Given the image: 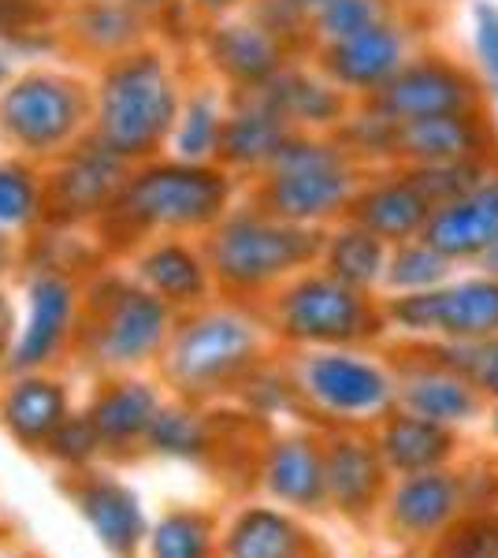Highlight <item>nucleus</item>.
<instances>
[{
    "label": "nucleus",
    "instance_id": "nucleus-43",
    "mask_svg": "<svg viewBox=\"0 0 498 558\" xmlns=\"http://www.w3.org/2000/svg\"><path fill=\"white\" fill-rule=\"evenodd\" d=\"M476 45H479V57L487 64V75L498 89V12L491 4H479L476 8Z\"/></svg>",
    "mask_w": 498,
    "mask_h": 558
},
{
    "label": "nucleus",
    "instance_id": "nucleus-48",
    "mask_svg": "<svg viewBox=\"0 0 498 558\" xmlns=\"http://www.w3.org/2000/svg\"><path fill=\"white\" fill-rule=\"evenodd\" d=\"M194 4H202V8H208V12H220V8H231L234 0H194Z\"/></svg>",
    "mask_w": 498,
    "mask_h": 558
},
{
    "label": "nucleus",
    "instance_id": "nucleus-33",
    "mask_svg": "<svg viewBox=\"0 0 498 558\" xmlns=\"http://www.w3.org/2000/svg\"><path fill=\"white\" fill-rule=\"evenodd\" d=\"M328 268L335 279L357 287V291L368 283H376L379 268H384V246H379V235H373L368 228L342 231V235L328 246Z\"/></svg>",
    "mask_w": 498,
    "mask_h": 558
},
{
    "label": "nucleus",
    "instance_id": "nucleus-39",
    "mask_svg": "<svg viewBox=\"0 0 498 558\" xmlns=\"http://www.w3.org/2000/svg\"><path fill=\"white\" fill-rule=\"evenodd\" d=\"M320 26L335 41L353 38L368 26H379V0H331L320 12Z\"/></svg>",
    "mask_w": 498,
    "mask_h": 558
},
{
    "label": "nucleus",
    "instance_id": "nucleus-10",
    "mask_svg": "<svg viewBox=\"0 0 498 558\" xmlns=\"http://www.w3.org/2000/svg\"><path fill=\"white\" fill-rule=\"evenodd\" d=\"M78 331V287L60 272H41L26 287V317L15 336L8 373H41Z\"/></svg>",
    "mask_w": 498,
    "mask_h": 558
},
{
    "label": "nucleus",
    "instance_id": "nucleus-32",
    "mask_svg": "<svg viewBox=\"0 0 498 558\" xmlns=\"http://www.w3.org/2000/svg\"><path fill=\"white\" fill-rule=\"evenodd\" d=\"M257 101L276 108L283 120L287 116L294 120H335L339 116V97L302 75H271L268 83H260Z\"/></svg>",
    "mask_w": 498,
    "mask_h": 558
},
{
    "label": "nucleus",
    "instance_id": "nucleus-36",
    "mask_svg": "<svg viewBox=\"0 0 498 558\" xmlns=\"http://www.w3.org/2000/svg\"><path fill=\"white\" fill-rule=\"evenodd\" d=\"M476 165H465V160H447V165H428L424 172H416L410 183L428 197L432 205H450L458 197L476 191Z\"/></svg>",
    "mask_w": 498,
    "mask_h": 558
},
{
    "label": "nucleus",
    "instance_id": "nucleus-31",
    "mask_svg": "<svg viewBox=\"0 0 498 558\" xmlns=\"http://www.w3.org/2000/svg\"><path fill=\"white\" fill-rule=\"evenodd\" d=\"M402 402L410 407V413H416V417L439 421V425H447V421H461L476 410V399L465 387V380L447 376V373L410 376L402 387Z\"/></svg>",
    "mask_w": 498,
    "mask_h": 558
},
{
    "label": "nucleus",
    "instance_id": "nucleus-50",
    "mask_svg": "<svg viewBox=\"0 0 498 558\" xmlns=\"http://www.w3.org/2000/svg\"><path fill=\"white\" fill-rule=\"evenodd\" d=\"M138 4H157V0H138Z\"/></svg>",
    "mask_w": 498,
    "mask_h": 558
},
{
    "label": "nucleus",
    "instance_id": "nucleus-20",
    "mask_svg": "<svg viewBox=\"0 0 498 558\" xmlns=\"http://www.w3.org/2000/svg\"><path fill=\"white\" fill-rule=\"evenodd\" d=\"M126 183V160L116 149H108L101 138L94 146L71 153V160L57 175V205L68 213H89L105 202H116V194Z\"/></svg>",
    "mask_w": 498,
    "mask_h": 558
},
{
    "label": "nucleus",
    "instance_id": "nucleus-37",
    "mask_svg": "<svg viewBox=\"0 0 498 558\" xmlns=\"http://www.w3.org/2000/svg\"><path fill=\"white\" fill-rule=\"evenodd\" d=\"M38 213V183L23 168L0 165V228H20Z\"/></svg>",
    "mask_w": 498,
    "mask_h": 558
},
{
    "label": "nucleus",
    "instance_id": "nucleus-4",
    "mask_svg": "<svg viewBox=\"0 0 498 558\" xmlns=\"http://www.w3.org/2000/svg\"><path fill=\"white\" fill-rule=\"evenodd\" d=\"M316 246H320V239L305 231L302 223L242 213L216 228V235L208 239L205 260L216 279H223L234 291H253V287H265L271 279L287 276L291 268L305 265L316 254Z\"/></svg>",
    "mask_w": 498,
    "mask_h": 558
},
{
    "label": "nucleus",
    "instance_id": "nucleus-49",
    "mask_svg": "<svg viewBox=\"0 0 498 558\" xmlns=\"http://www.w3.org/2000/svg\"><path fill=\"white\" fill-rule=\"evenodd\" d=\"M487 268H491V272H498V242L491 250H487Z\"/></svg>",
    "mask_w": 498,
    "mask_h": 558
},
{
    "label": "nucleus",
    "instance_id": "nucleus-12",
    "mask_svg": "<svg viewBox=\"0 0 498 558\" xmlns=\"http://www.w3.org/2000/svg\"><path fill=\"white\" fill-rule=\"evenodd\" d=\"M160 407H165V395H160L157 384L131 373H112L94 391L83 413L101 436L105 454H120L146 444L149 425L157 421Z\"/></svg>",
    "mask_w": 498,
    "mask_h": 558
},
{
    "label": "nucleus",
    "instance_id": "nucleus-30",
    "mask_svg": "<svg viewBox=\"0 0 498 558\" xmlns=\"http://www.w3.org/2000/svg\"><path fill=\"white\" fill-rule=\"evenodd\" d=\"M142 447H146L149 454H160V458L202 462V458L208 454V425L186 399L165 402L157 413V421L149 425V436Z\"/></svg>",
    "mask_w": 498,
    "mask_h": 558
},
{
    "label": "nucleus",
    "instance_id": "nucleus-17",
    "mask_svg": "<svg viewBox=\"0 0 498 558\" xmlns=\"http://www.w3.org/2000/svg\"><path fill=\"white\" fill-rule=\"evenodd\" d=\"M138 283L157 294L171 310H197L208 294V260H202L183 242H153V246L134 260Z\"/></svg>",
    "mask_w": 498,
    "mask_h": 558
},
{
    "label": "nucleus",
    "instance_id": "nucleus-2",
    "mask_svg": "<svg viewBox=\"0 0 498 558\" xmlns=\"http://www.w3.org/2000/svg\"><path fill=\"white\" fill-rule=\"evenodd\" d=\"M179 123V94L160 57L138 52L108 68L97 105V138L123 160L149 157Z\"/></svg>",
    "mask_w": 498,
    "mask_h": 558
},
{
    "label": "nucleus",
    "instance_id": "nucleus-7",
    "mask_svg": "<svg viewBox=\"0 0 498 558\" xmlns=\"http://www.w3.org/2000/svg\"><path fill=\"white\" fill-rule=\"evenodd\" d=\"M279 328L294 343L339 347L373 331V313L357 287L328 276H305L279 299Z\"/></svg>",
    "mask_w": 498,
    "mask_h": 558
},
{
    "label": "nucleus",
    "instance_id": "nucleus-21",
    "mask_svg": "<svg viewBox=\"0 0 498 558\" xmlns=\"http://www.w3.org/2000/svg\"><path fill=\"white\" fill-rule=\"evenodd\" d=\"M398 60H402V41L384 23L335 41L328 52L331 75L350 86H387L398 75Z\"/></svg>",
    "mask_w": 498,
    "mask_h": 558
},
{
    "label": "nucleus",
    "instance_id": "nucleus-9",
    "mask_svg": "<svg viewBox=\"0 0 498 558\" xmlns=\"http://www.w3.org/2000/svg\"><path fill=\"white\" fill-rule=\"evenodd\" d=\"M71 481L63 484L68 499L75 502L78 518L101 544L105 555L112 558H142L146 555V536L153 521L146 518L138 492L123 484L120 476L101 470L68 473Z\"/></svg>",
    "mask_w": 498,
    "mask_h": 558
},
{
    "label": "nucleus",
    "instance_id": "nucleus-35",
    "mask_svg": "<svg viewBox=\"0 0 498 558\" xmlns=\"http://www.w3.org/2000/svg\"><path fill=\"white\" fill-rule=\"evenodd\" d=\"M220 131H223V120H220V112H216L212 97H194L190 108H186L183 116H179V123H175V153H179V160H190V165H197L205 153L220 149Z\"/></svg>",
    "mask_w": 498,
    "mask_h": 558
},
{
    "label": "nucleus",
    "instance_id": "nucleus-45",
    "mask_svg": "<svg viewBox=\"0 0 498 558\" xmlns=\"http://www.w3.org/2000/svg\"><path fill=\"white\" fill-rule=\"evenodd\" d=\"M31 20V0H0V38L23 31Z\"/></svg>",
    "mask_w": 498,
    "mask_h": 558
},
{
    "label": "nucleus",
    "instance_id": "nucleus-14",
    "mask_svg": "<svg viewBox=\"0 0 498 558\" xmlns=\"http://www.w3.org/2000/svg\"><path fill=\"white\" fill-rule=\"evenodd\" d=\"M260 484L271 499L294 510H316L328 502V481H324V451L305 436L276 439L260 465Z\"/></svg>",
    "mask_w": 498,
    "mask_h": 558
},
{
    "label": "nucleus",
    "instance_id": "nucleus-27",
    "mask_svg": "<svg viewBox=\"0 0 498 558\" xmlns=\"http://www.w3.org/2000/svg\"><path fill=\"white\" fill-rule=\"evenodd\" d=\"M436 328L458 339H484L498 331V279H473L454 291H439Z\"/></svg>",
    "mask_w": 498,
    "mask_h": 558
},
{
    "label": "nucleus",
    "instance_id": "nucleus-29",
    "mask_svg": "<svg viewBox=\"0 0 498 558\" xmlns=\"http://www.w3.org/2000/svg\"><path fill=\"white\" fill-rule=\"evenodd\" d=\"M432 202L416 191L413 183H394V186H379L361 202L357 220L361 228H368L379 239H402L413 235L416 228L428 223Z\"/></svg>",
    "mask_w": 498,
    "mask_h": 558
},
{
    "label": "nucleus",
    "instance_id": "nucleus-24",
    "mask_svg": "<svg viewBox=\"0 0 498 558\" xmlns=\"http://www.w3.org/2000/svg\"><path fill=\"white\" fill-rule=\"evenodd\" d=\"M220 525L202 507H171L149 525L146 558H216Z\"/></svg>",
    "mask_w": 498,
    "mask_h": 558
},
{
    "label": "nucleus",
    "instance_id": "nucleus-22",
    "mask_svg": "<svg viewBox=\"0 0 498 558\" xmlns=\"http://www.w3.org/2000/svg\"><path fill=\"white\" fill-rule=\"evenodd\" d=\"M454 507H458L454 476L424 470V473H413L410 481L398 484V492L391 499V518L402 533L428 536L447 525V518L454 514Z\"/></svg>",
    "mask_w": 498,
    "mask_h": 558
},
{
    "label": "nucleus",
    "instance_id": "nucleus-40",
    "mask_svg": "<svg viewBox=\"0 0 498 558\" xmlns=\"http://www.w3.org/2000/svg\"><path fill=\"white\" fill-rule=\"evenodd\" d=\"M447 272V254H439L436 246H413V250H402L394 257V268H391V283L394 287H428Z\"/></svg>",
    "mask_w": 498,
    "mask_h": 558
},
{
    "label": "nucleus",
    "instance_id": "nucleus-16",
    "mask_svg": "<svg viewBox=\"0 0 498 558\" xmlns=\"http://www.w3.org/2000/svg\"><path fill=\"white\" fill-rule=\"evenodd\" d=\"M428 242L447 257L487 254L498 242V183L442 205L428 220Z\"/></svg>",
    "mask_w": 498,
    "mask_h": 558
},
{
    "label": "nucleus",
    "instance_id": "nucleus-23",
    "mask_svg": "<svg viewBox=\"0 0 498 558\" xmlns=\"http://www.w3.org/2000/svg\"><path fill=\"white\" fill-rule=\"evenodd\" d=\"M287 123L276 108L253 97L250 108L234 112L220 131V149L231 165H271L276 153L287 146Z\"/></svg>",
    "mask_w": 498,
    "mask_h": 558
},
{
    "label": "nucleus",
    "instance_id": "nucleus-19",
    "mask_svg": "<svg viewBox=\"0 0 498 558\" xmlns=\"http://www.w3.org/2000/svg\"><path fill=\"white\" fill-rule=\"evenodd\" d=\"M324 481H328V502L350 518H361L376 507L384 488V465L379 454L361 439H331L324 447Z\"/></svg>",
    "mask_w": 498,
    "mask_h": 558
},
{
    "label": "nucleus",
    "instance_id": "nucleus-26",
    "mask_svg": "<svg viewBox=\"0 0 498 558\" xmlns=\"http://www.w3.org/2000/svg\"><path fill=\"white\" fill-rule=\"evenodd\" d=\"M450 451V436L439 421H428V417H394L391 425L384 428L379 436V454H384L387 465L402 473H424L447 458Z\"/></svg>",
    "mask_w": 498,
    "mask_h": 558
},
{
    "label": "nucleus",
    "instance_id": "nucleus-18",
    "mask_svg": "<svg viewBox=\"0 0 498 558\" xmlns=\"http://www.w3.org/2000/svg\"><path fill=\"white\" fill-rule=\"evenodd\" d=\"M223 558H305L309 536L276 507H242L220 533Z\"/></svg>",
    "mask_w": 498,
    "mask_h": 558
},
{
    "label": "nucleus",
    "instance_id": "nucleus-1",
    "mask_svg": "<svg viewBox=\"0 0 498 558\" xmlns=\"http://www.w3.org/2000/svg\"><path fill=\"white\" fill-rule=\"evenodd\" d=\"M171 331H175V310L142 283H123V279H108L101 294L86 302L78 320L83 354L105 373H134L160 362Z\"/></svg>",
    "mask_w": 498,
    "mask_h": 558
},
{
    "label": "nucleus",
    "instance_id": "nucleus-5",
    "mask_svg": "<svg viewBox=\"0 0 498 558\" xmlns=\"http://www.w3.org/2000/svg\"><path fill=\"white\" fill-rule=\"evenodd\" d=\"M223 202H228V179L179 160L131 175L112 205L138 228H205L220 220Z\"/></svg>",
    "mask_w": 498,
    "mask_h": 558
},
{
    "label": "nucleus",
    "instance_id": "nucleus-15",
    "mask_svg": "<svg viewBox=\"0 0 498 558\" xmlns=\"http://www.w3.org/2000/svg\"><path fill=\"white\" fill-rule=\"evenodd\" d=\"M469 105V83L450 68L424 64L398 71L391 83L384 86L379 108L391 120H428V116H454Z\"/></svg>",
    "mask_w": 498,
    "mask_h": 558
},
{
    "label": "nucleus",
    "instance_id": "nucleus-6",
    "mask_svg": "<svg viewBox=\"0 0 498 558\" xmlns=\"http://www.w3.org/2000/svg\"><path fill=\"white\" fill-rule=\"evenodd\" d=\"M86 120V97L75 83L49 71L15 78L0 94V128L15 146L31 153H52L68 146Z\"/></svg>",
    "mask_w": 498,
    "mask_h": 558
},
{
    "label": "nucleus",
    "instance_id": "nucleus-34",
    "mask_svg": "<svg viewBox=\"0 0 498 558\" xmlns=\"http://www.w3.org/2000/svg\"><path fill=\"white\" fill-rule=\"evenodd\" d=\"M41 454L49 458L52 465H60V470L83 473V470H94L97 458H105V444H101V436H97V428L89 425L86 413H71V417L49 436Z\"/></svg>",
    "mask_w": 498,
    "mask_h": 558
},
{
    "label": "nucleus",
    "instance_id": "nucleus-3",
    "mask_svg": "<svg viewBox=\"0 0 498 558\" xmlns=\"http://www.w3.org/2000/svg\"><path fill=\"white\" fill-rule=\"evenodd\" d=\"M257 350V328L242 313L194 310L171 331L160 354V376L168 387H175L179 399L197 402L250 373Z\"/></svg>",
    "mask_w": 498,
    "mask_h": 558
},
{
    "label": "nucleus",
    "instance_id": "nucleus-8",
    "mask_svg": "<svg viewBox=\"0 0 498 558\" xmlns=\"http://www.w3.org/2000/svg\"><path fill=\"white\" fill-rule=\"evenodd\" d=\"M350 194V175L339 153L316 142H287L271 160L268 205L279 220L305 223L339 209Z\"/></svg>",
    "mask_w": 498,
    "mask_h": 558
},
{
    "label": "nucleus",
    "instance_id": "nucleus-44",
    "mask_svg": "<svg viewBox=\"0 0 498 558\" xmlns=\"http://www.w3.org/2000/svg\"><path fill=\"white\" fill-rule=\"evenodd\" d=\"M465 368L476 376L479 387H487V391L498 395V343H487V347L469 350Z\"/></svg>",
    "mask_w": 498,
    "mask_h": 558
},
{
    "label": "nucleus",
    "instance_id": "nucleus-13",
    "mask_svg": "<svg viewBox=\"0 0 498 558\" xmlns=\"http://www.w3.org/2000/svg\"><path fill=\"white\" fill-rule=\"evenodd\" d=\"M68 387L57 376L41 373H12V380L0 391V428L26 451H38L49 436L71 417Z\"/></svg>",
    "mask_w": 498,
    "mask_h": 558
},
{
    "label": "nucleus",
    "instance_id": "nucleus-38",
    "mask_svg": "<svg viewBox=\"0 0 498 558\" xmlns=\"http://www.w3.org/2000/svg\"><path fill=\"white\" fill-rule=\"evenodd\" d=\"M134 26H138V20H134V8L97 4V8H89V12H86L83 34L94 45H101V49H120V45H126L134 38Z\"/></svg>",
    "mask_w": 498,
    "mask_h": 558
},
{
    "label": "nucleus",
    "instance_id": "nucleus-47",
    "mask_svg": "<svg viewBox=\"0 0 498 558\" xmlns=\"http://www.w3.org/2000/svg\"><path fill=\"white\" fill-rule=\"evenodd\" d=\"M291 4L297 8V12H316V15H320L324 8L331 4V0H291Z\"/></svg>",
    "mask_w": 498,
    "mask_h": 558
},
{
    "label": "nucleus",
    "instance_id": "nucleus-42",
    "mask_svg": "<svg viewBox=\"0 0 498 558\" xmlns=\"http://www.w3.org/2000/svg\"><path fill=\"white\" fill-rule=\"evenodd\" d=\"M391 317L413 331H436L439 317V294H410L391 305Z\"/></svg>",
    "mask_w": 498,
    "mask_h": 558
},
{
    "label": "nucleus",
    "instance_id": "nucleus-11",
    "mask_svg": "<svg viewBox=\"0 0 498 558\" xmlns=\"http://www.w3.org/2000/svg\"><path fill=\"white\" fill-rule=\"evenodd\" d=\"M302 387L305 395L320 410L335 413V417H361V413H376L391 399V384L376 365L361 362V357L339 354H313L302 365Z\"/></svg>",
    "mask_w": 498,
    "mask_h": 558
},
{
    "label": "nucleus",
    "instance_id": "nucleus-25",
    "mask_svg": "<svg viewBox=\"0 0 498 558\" xmlns=\"http://www.w3.org/2000/svg\"><path fill=\"white\" fill-rule=\"evenodd\" d=\"M212 57L239 83H268L279 71V49L268 31L250 23H231L212 34Z\"/></svg>",
    "mask_w": 498,
    "mask_h": 558
},
{
    "label": "nucleus",
    "instance_id": "nucleus-46",
    "mask_svg": "<svg viewBox=\"0 0 498 558\" xmlns=\"http://www.w3.org/2000/svg\"><path fill=\"white\" fill-rule=\"evenodd\" d=\"M15 336H20V328H15V310H12V302L0 294V365H8V357H12Z\"/></svg>",
    "mask_w": 498,
    "mask_h": 558
},
{
    "label": "nucleus",
    "instance_id": "nucleus-51",
    "mask_svg": "<svg viewBox=\"0 0 498 558\" xmlns=\"http://www.w3.org/2000/svg\"><path fill=\"white\" fill-rule=\"evenodd\" d=\"M495 432H498V413H495Z\"/></svg>",
    "mask_w": 498,
    "mask_h": 558
},
{
    "label": "nucleus",
    "instance_id": "nucleus-28",
    "mask_svg": "<svg viewBox=\"0 0 498 558\" xmlns=\"http://www.w3.org/2000/svg\"><path fill=\"white\" fill-rule=\"evenodd\" d=\"M398 149L428 160V165H447V160H465L476 149V131L461 116H428V120L398 123Z\"/></svg>",
    "mask_w": 498,
    "mask_h": 558
},
{
    "label": "nucleus",
    "instance_id": "nucleus-41",
    "mask_svg": "<svg viewBox=\"0 0 498 558\" xmlns=\"http://www.w3.org/2000/svg\"><path fill=\"white\" fill-rule=\"evenodd\" d=\"M447 558H498V521H469L447 544Z\"/></svg>",
    "mask_w": 498,
    "mask_h": 558
}]
</instances>
